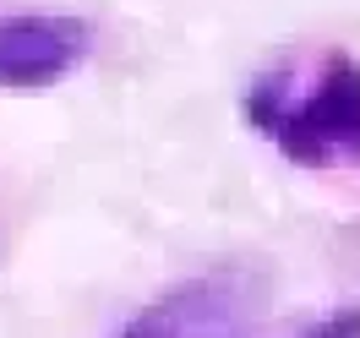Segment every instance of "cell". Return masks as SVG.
Here are the masks:
<instances>
[{"mask_svg":"<svg viewBox=\"0 0 360 338\" xmlns=\"http://www.w3.org/2000/svg\"><path fill=\"white\" fill-rule=\"evenodd\" d=\"M88 49V33L60 17H11L0 22V82L6 88H44L71 71Z\"/></svg>","mask_w":360,"mask_h":338,"instance_id":"obj_2","label":"cell"},{"mask_svg":"<svg viewBox=\"0 0 360 338\" xmlns=\"http://www.w3.org/2000/svg\"><path fill=\"white\" fill-rule=\"evenodd\" d=\"M257 115L300 164L360 158V71L344 55H333L290 98L268 93V104H257Z\"/></svg>","mask_w":360,"mask_h":338,"instance_id":"obj_1","label":"cell"},{"mask_svg":"<svg viewBox=\"0 0 360 338\" xmlns=\"http://www.w3.org/2000/svg\"><path fill=\"white\" fill-rule=\"evenodd\" d=\"M126 338H240V327H235L229 300L202 294V290H186L180 300L158 306L148 322H136Z\"/></svg>","mask_w":360,"mask_h":338,"instance_id":"obj_3","label":"cell"}]
</instances>
